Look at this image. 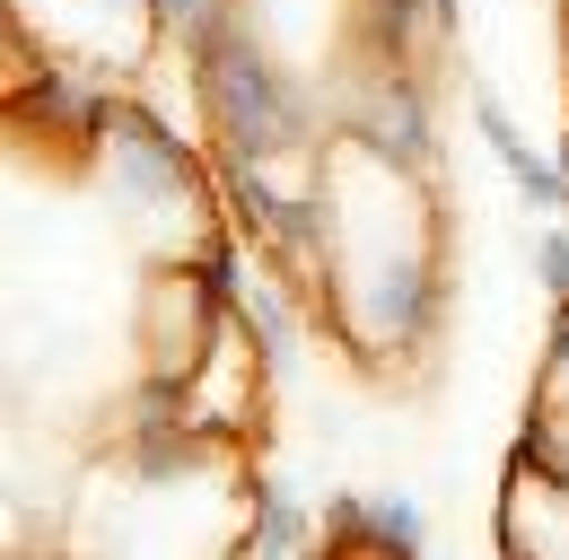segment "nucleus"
<instances>
[{
	"label": "nucleus",
	"mask_w": 569,
	"mask_h": 560,
	"mask_svg": "<svg viewBox=\"0 0 569 560\" xmlns=\"http://www.w3.org/2000/svg\"><path fill=\"white\" fill-rule=\"evenodd\" d=\"M412 552H421V508H359V499L325 508L316 560H412Z\"/></svg>",
	"instance_id": "obj_2"
},
{
	"label": "nucleus",
	"mask_w": 569,
	"mask_h": 560,
	"mask_svg": "<svg viewBox=\"0 0 569 560\" xmlns=\"http://www.w3.org/2000/svg\"><path fill=\"white\" fill-rule=\"evenodd\" d=\"M499 560H569V412L535 394V429L508 473V517H499Z\"/></svg>",
	"instance_id": "obj_1"
}]
</instances>
